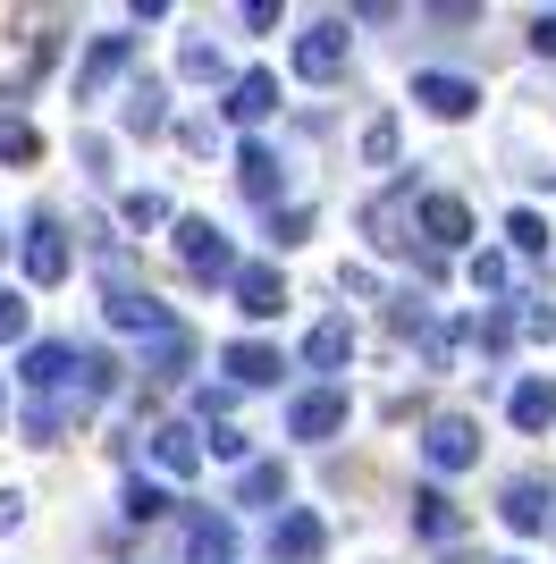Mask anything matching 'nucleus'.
<instances>
[{"instance_id":"obj_4","label":"nucleus","mask_w":556,"mask_h":564,"mask_svg":"<svg viewBox=\"0 0 556 564\" xmlns=\"http://www.w3.org/2000/svg\"><path fill=\"white\" fill-rule=\"evenodd\" d=\"M321 547H329L321 514H303V506H287V514L270 522V556H278V564H312Z\"/></svg>"},{"instance_id":"obj_1","label":"nucleus","mask_w":556,"mask_h":564,"mask_svg":"<svg viewBox=\"0 0 556 564\" xmlns=\"http://www.w3.org/2000/svg\"><path fill=\"white\" fill-rule=\"evenodd\" d=\"M178 261L194 270V279H228V286H236V270H245V261L228 253V236L211 228V219H178Z\"/></svg>"},{"instance_id":"obj_21","label":"nucleus","mask_w":556,"mask_h":564,"mask_svg":"<svg viewBox=\"0 0 556 564\" xmlns=\"http://www.w3.org/2000/svg\"><path fill=\"white\" fill-rule=\"evenodd\" d=\"M303 362H312V371H338V362H354V329H346V321H321V329L303 337Z\"/></svg>"},{"instance_id":"obj_18","label":"nucleus","mask_w":556,"mask_h":564,"mask_svg":"<svg viewBox=\"0 0 556 564\" xmlns=\"http://www.w3.org/2000/svg\"><path fill=\"white\" fill-rule=\"evenodd\" d=\"M185 362H194V329H161V337H143V371H152V379H178Z\"/></svg>"},{"instance_id":"obj_31","label":"nucleus","mask_w":556,"mask_h":564,"mask_svg":"<svg viewBox=\"0 0 556 564\" xmlns=\"http://www.w3.org/2000/svg\"><path fill=\"white\" fill-rule=\"evenodd\" d=\"M506 236L523 245V253H548V228H539V212H514V219H506Z\"/></svg>"},{"instance_id":"obj_24","label":"nucleus","mask_w":556,"mask_h":564,"mask_svg":"<svg viewBox=\"0 0 556 564\" xmlns=\"http://www.w3.org/2000/svg\"><path fill=\"white\" fill-rule=\"evenodd\" d=\"M514 422H523V430L556 422V388H548V379H523V388H514Z\"/></svg>"},{"instance_id":"obj_37","label":"nucleus","mask_w":556,"mask_h":564,"mask_svg":"<svg viewBox=\"0 0 556 564\" xmlns=\"http://www.w3.org/2000/svg\"><path fill=\"white\" fill-rule=\"evenodd\" d=\"M18 514H25V497L9 489V497H0V531H18Z\"/></svg>"},{"instance_id":"obj_27","label":"nucleus","mask_w":556,"mask_h":564,"mask_svg":"<svg viewBox=\"0 0 556 564\" xmlns=\"http://www.w3.org/2000/svg\"><path fill=\"white\" fill-rule=\"evenodd\" d=\"M34 152H43V135L25 118H0V161H34Z\"/></svg>"},{"instance_id":"obj_29","label":"nucleus","mask_w":556,"mask_h":564,"mask_svg":"<svg viewBox=\"0 0 556 564\" xmlns=\"http://www.w3.org/2000/svg\"><path fill=\"white\" fill-rule=\"evenodd\" d=\"M76 371H85V397H110V388H118V362H110V354H85Z\"/></svg>"},{"instance_id":"obj_7","label":"nucleus","mask_w":556,"mask_h":564,"mask_svg":"<svg viewBox=\"0 0 556 564\" xmlns=\"http://www.w3.org/2000/svg\"><path fill=\"white\" fill-rule=\"evenodd\" d=\"M25 279L34 286L68 279V236H60V219H34V228H25Z\"/></svg>"},{"instance_id":"obj_38","label":"nucleus","mask_w":556,"mask_h":564,"mask_svg":"<svg viewBox=\"0 0 556 564\" xmlns=\"http://www.w3.org/2000/svg\"><path fill=\"white\" fill-rule=\"evenodd\" d=\"M523 329H532V337H556V312H523Z\"/></svg>"},{"instance_id":"obj_12","label":"nucleus","mask_w":556,"mask_h":564,"mask_svg":"<svg viewBox=\"0 0 556 564\" xmlns=\"http://www.w3.org/2000/svg\"><path fill=\"white\" fill-rule=\"evenodd\" d=\"M220 362H228V379H236V388H270V379L287 371V362H278V346H261V337H236V346L220 354Z\"/></svg>"},{"instance_id":"obj_3","label":"nucleus","mask_w":556,"mask_h":564,"mask_svg":"<svg viewBox=\"0 0 556 564\" xmlns=\"http://www.w3.org/2000/svg\"><path fill=\"white\" fill-rule=\"evenodd\" d=\"M421 455H430V471H463L481 455V430L463 422V413H439V422L421 430Z\"/></svg>"},{"instance_id":"obj_36","label":"nucleus","mask_w":556,"mask_h":564,"mask_svg":"<svg viewBox=\"0 0 556 564\" xmlns=\"http://www.w3.org/2000/svg\"><path fill=\"white\" fill-rule=\"evenodd\" d=\"M532 51H539V59H556V9H548V18H532Z\"/></svg>"},{"instance_id":"obj_34","label":"nucleus","mask_w":556,"mask_h":564,"mask_svg":"<svg viewBox=\"0 0 556 564\" xmlns=\"http://www.w3.org/2000/svg\"><path fill=\"white\" fill-rule=\"evenodd\" d=\"M472 286H506V253H481V261H472Z\"/></svg>"},{"instance_id":"obj_20","label":"nucleus","mask_w":556,"mask_h":564,"mask_svg":"<svg viewBox=\"0 0 556 564\" xmlns=\"http://www.w3.org/2000/svg\"><path fill=\"white\" fill-rule=\"evenodd\" d=\"M405 212H414V194H405V186L379 194V203L363 212V228H371V245H379V253H396V245H405V236H396V228H405Z\"/></svg>"},{"instance_id":"obj_19","label":"nucleus","mask_w":556,"mask_h":564,"mask_svg":"<svg viewBox=\"0 0 556 564\" xmlns=\"http://www.w3.org/2000/svg\"><path fill=\"white\" fill-rule=\"evenodd\" d=\"M152 455H161V471H178V480H185V471H194V464H203V438H194V430H185V422H169V430H152Z\"/></svg>"},{"instance_id":"obj_33","label":"nucleus","mask_w":556,"mask_h":564,"mask_svg":"<svg viewBox=\"0 0 556 564\" xmlns=\"http://www.w3.org/2000/svg\"><path fill=\"white\" fill-rule=\"evenodd\" d=\"M9 337H25V295L0 286V346H9Z\"/></svg>"},{"instance_id":"obj_9","label":"nucleus","mask_w":556,"mask_h":564,"mask_svg":"<svg viewBox=\"0 0 556 564\" xmlns=\"http://www.w3.org/2000/svg\"><path fill=\"white\" fill-rule=\"evenodd\" d=\"M287 430H296V438H329V430H346V388H312V397H296Z\"/></svg>"},{"instance_id":"obj_6","label":"nucleus","mask_w":556,"mask_h":564,"mask_svg":"<svg viewBox=\"0 0 556 564\" xmlns=\"http://www.w3.org/2000/svg\"><path fill=\"white\" fill-rule=\"evenodd\" d=\"M414 101L430 118H463V110H481V85H472V76H439V68H421L414 76Z\"/></svg>"},{"instance_id":"obj_32","label":"nucleus","mask_w":556,"mask_h":564,"mask_svg":"<svg viewBox=\"0 0 556 564\" xmlns=\"http://www.w3.org/2000/svg\"><path fill=\"white\" fill-rule=\"evenodd\" d=\"M178 76H220V51H211V43H185L178 51Z\"/></svg>"},{"instance_id":"obj_28","label":"nucleus","mask_w":556,"mask_h":564,"mask_svg":"<svg viewBox=\"0 0 556 564\" xmlns=\"http://www.w3.org/2000/svg\"><path fill=\"white\" fill-rule=\"evenodd\" d=\"M118 219H127V228H161V219H169V194H127Z\"/></svg>"},{"instance_id":"obj_10","label":"nucleus","mask_w":556,"mask_h":564,"mask_svg":"<svg viewBox=\"0 0 556 564\" xmlns=\"http://www.w3.org/2000/svg\"><path fill=\"white\" fill-rule=\"evenodd\" d=\"M127 59H136V43H127V34H101V43L85 51V68H76V101H93L118 68H127Z\"/></svg>"},{"instance_id":"obj_26","label":"nucleus","mask_w":556,"mask_h":564,"mask_svg":"<svg viewBox=\"0 0 556 564\" xmlns=\"http://www.w3.org/2000/svg\"><path fill=\"white\" fill-rule=\"evenodd\" d=\"M161 514H169L161 480H127V522H161Z\"/></svg>"},{"instance_id":"obj_22","label":"nucleus","mask_w":556,"mask_h":564,"mask_svg":"<svg viewBox=\"0 0 556 564\" xmlns=\"http://www.w3.org/2000/svg\"><path fill=\"white\" fill-rule=\"evenodd\" d=\"M161 127H169V94L143 76L136 94H127V135H161Z\"/></svg>"},{"instance_id":"obj_39","label":"nucleus","mask_w":556,"mask_h":564,"mask_svg":"<svg viewBox=\"0 0 556 564\" xmlns=\"http://www.w3.org/2000/svg\"><path fill=\"white\" fill-rule=\"evenodd\" d=\"M0 422H9V397H0Z\"/></svg>"},{"instance_id":"obj_30","label":"nucleus","mask_w":556,"mask_h":564,"mask_svg":"<svg viewBox=\"0 0 556 564\" xmlns=\"http://www.w3.org/2000/svg\"><path fill=\"white\" fill-rule=\"evenodd\" d=\"M363 161H396V118H371L363 127Z\"/></svg>"},{"instance_id":"obj_23","label":"nucleus","mask_w":556,"mask_h":564,"mask_svg":"<svg viewBox=\"0 0 556 564\" xmlns=\"http://www.w3.org/2000/svg\"><path fill=\"white\" fill-rule=\"evenodd\" d=\"M236 177H245L254 203H270V194H278V152H270V143H245V152H236Z\"/></svg>"},{"instance_id":"obj_17","label":"nucleus","mask_w":556,"mask_h":564,"mask_svg":"<svg viewBox=\"0 0 556 564\" xmlns=\"http://www.w3.org/2000/svg\"><path fill=\"white\" fill-rule=\"evenodd\" d=\"M414 531H421V540H456V531H463L456 497H447V489H414Z\"/></svg>"},{"instance_id":"obj_14","label":"nucleus","mask_w":556,"mask_h":564,"mask_svg":"<svg viewBox=\"0 0 556 564\" xmlns=\"http://www.w3.org/2000/svg\"><path fill=\"white\" fill-rule=\"evenodd\" d=\"M270 110H278V76L270 68H254V76H236V85H228V118H236V127H261Z\"/></svg>"},{"instance_id":"obj_15","label":"nucleus","mask_w":556,"mask_h":564,"mask_svg":"<svg viewBox=\"0 0 556 564\" xmlns=\"http://www.w3.org/2000/svg\"><path fill=\"white\" fill-rule=\"evenodd\" d=\"M548 514H556L548 480H514V489H506V531H548Z\"/></svg>"},{"instance_id":"obj_16","label":"nucleus","mask_w":556,"mask_h":564,"mask_svg":"<svg viewBox=\"0 0 556 564\" xmlns=\"http://www.w3.org/2000/svg\"><path fill=\"white\" fill-rule=\"evenodd\" d=\"M76 371V346H60V337H43V346H25V388H60V379Z\"/></svg>"},{"instance_id":"obj_8","label":"nucleus","mask_w":556,"mask_h":564,"mask_svg":"<svg viewBox=\"0 0 556 564\" xmlns=\"http://www.w3.org/2000/svg\"><path fill=\"white\" fill-rule=\"evenodd\" d=\"M110 329H143V337H161V329H178V321H169L161 295H143V286H110Z\"/></svg>"},{"instance_id":"obj_25","label":"nucleus","mask_w":556,"mask_h":564,"mask_svg":"<svg viewBox=\"0 0 556 564\" xmlns=\"http://www.w3.org/2000/svg\"><path fill=\"white\" fill-rule=\"evenodd\" d=\"M287 497V471L278 464H245V480H236V506H278Z\"/></svg>"},{"instance_id":"obj_2","label":"nucleus","mask_w":556,"mask_h":564,"mask_svg":"<svg viewBox=\"0 0 556 564\" xmlns=\"http://www.w3.org/2000/svg\"><path fill=\"white\" fill-rule=\"evenodd\" d=\"M296 76H303V85H338V76H346V25H338V18L303 25V43H296Z\"/></svg>"},{"instance_id":"obj_13","label":"nucleus","mask_w":556,"mask_h":564,"mask_svg":"<svg viewBox=\"0 0 556 564\" xmlns=\"http://www.w3.org/2000/svg\"><path fill=\"white\" fill-rule=\"evenodd\" d=\"M185 564H236V522L228 514H194V531H185Z\"/></svg>"},{"instance_id":"obj_5","label":"nucleus","mask_w":556,"mask_h":564,"mask_svg":"<svg viewBox=\"0 0 556 564\" xmlns=\"http://www.w3.org/2000/svg\"><path fill=\"white\" fill-rule=\"evenodd\" d=\"M236 312H245V321H278V312H287V279H278L270 261H245V270H236Z\"/></svg>"},{"instance_id":"obj_11","label":"nucleus","mask_w":556,"mask_h":564,"mask_svg":"<svg viewBox=\"0 0 556 564\" xmlns=\"http://www.w3.org/2000/svg\"><path fill=\"white\" fill-rule=\"evenodd\" d=\"M421 236H430L439 253H456V245H472V212H463L456 194H430V203H421Z\"/></svg>"},{"instance_id":"obj_35","label":"nucleus","mask_w":556,"mask_h":564,"mask_svg":"<svg viewBox=\"0 0 556 564\" xmlns=\"http://www.w3.org/2000/svg\"><path fill=\"white\" fill-rule=\"evenodd\" d=\"M303 228H312V212H287V219H278V212H270V236H278V245H296V236H303Z\"/></svg>"}]
</instances>
